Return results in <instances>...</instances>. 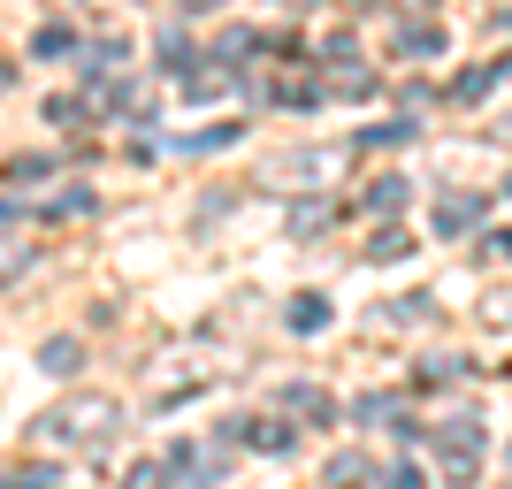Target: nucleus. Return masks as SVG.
<instances>
[{"label":"nucleus","mask_w":512,"mask_h":489,"mask_svg":"<svg viewBox=\"0 0 512 489\" xmlns=\"http://www.w3.org/2000/svg\"><path fill=\"white\" fill-rule=\"evenodd\" d=\"M100 428H115V405L107 398H77V405H62V413H46L39 421V436H62V444H100Z\"/></svg>","instance_id":"obj_1"},{"label":"nucleus","mask_w":512,"mask_h":489,"mask_svg":"<svg viewBox=\"0 0 512 489\" xmlns=\"http://www.w3.org/2000/svg\"><path fill=\"white\" fill-rule=\"evenodd\" d=\"M474 222H482V199H444V214H436V230H474Z\"/></svg>","instance_id":"obj_2"},{"label":"nucleus","mask_w":512,"mask_h":489,"mask_svg":"<svg viewBox=\"0 0 512 489\" xmlns=\"http://www.w3.org/2000/svg\"><path fill=\"white\" fill-rule=\"evenodd\" d=\"M77 360H85V352H77V337H54V344L39 352V367H46V375H77Z\"/></svg>","instance_id":"obj_3"},{"label":"nucleus","mask_w":512,"mask_h":489,"mask_svg":"<svg viewBox=\"0 0 512 489\" xmlns=\"http://www.w3.org/2000/svg\"><path fill=\"white\" fill-rule=\"evenodd\" d=\"M428 46H436V23H406L398 31V54H428Z\"/></svg>","instance_id":"obj_4"},{"label":"nucleus","mask_w":512,"mask_h":489,"mask_svg":"<svg viewBox=\"0 0 512 489\" xmlns=\"http://www.w3.org/2000/svg\"><path fill=\"white\" fill-rule=\"evenodd\" d=\"M321 314H329V306H321L314 291H306V298H291V329H321Z\"/></svg>","instance_id":"obj_5"},{"label":"nucleus","mask_w":512,"mask_h":489,"mask_svg":"<svg viewBox=\"0 0 512 489\" xmlns=\"http://www.w3.org/2000/svg\"><path fill=\"white\" fill-rule=\"evenodd\" d=\"M398 199H406V184H398V176H383V184H367V207H398Z\"/></svg>","instance_id":"obj_6"},{"label":"nucleus","mask_w":512,"mask_h":489,"mask_svg":"<svg viewBox=\"0 0 512 489\" xmlns=\"http://www.w3.org/2000/svg\"><path fill=\"white\" fill-rule=\"evenodd\" d=\"M130 489H169V474H161V467H138V474H130Z\"/></svg>","instance_id":"obj_7"},{"label":"nucleus","mask_w":512,"mask_h":489,"mask_svg":"<svg viewBox=\"0 0 512 489\" xmlns=\"http://www.w3.org/2000/svg\"><path fill=\"white\" fill-rule=\"evenodd\" d=\"M390 489H421V474H413V467H390Z\"/></svg>","instance_id":"obj_8"},{"label":"nucleus","mask_w":512,"mask_h":489,"mask_svg":"<svg viewBox=\"0 0 512 489\" xmlns=\"http://www.w3.org/2000/svg\"><path fill=\"white\" fill-rule=\"evenodd\" d=\"M16 268H23V253H8V245H0V283L16 276Z\"/></svg>","instance_id":"obj_9"}]
</instances>
